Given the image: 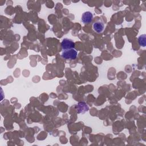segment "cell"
Listing matches in <instances>:
<instances>
[{"label":"cell","mask_w":146,"mask_h":146,"mask_svg":"<svg viewBox=\"0 0 146 146\" xmlns=\"http://www.w3.org/2000/svg\"><path fill=\"white\" fill-rule=\"evenodd\" d=\"M138 41L140 46L145 47L146 45V35L145 34L141 35L138 38Z\"/></svg>","instance_id":"obj_6"},{"label":"cell","mask_w":146,"mask_h":146,"mask_svg":"<svg viewBox=\"0 0 146 146\" xmlns=\"http://www.w3.org/2000/svg\"><path fill=\"white\" fill-rule=\"evenodd\" d=\"M78 55L77 51L74 48L64 50L62 53V56L66 59H75Z\"/></svg>","instance_id":"obj_1"},{"label":"cell","mask_w":146,"mask_h":146,"mask_svg":"<svg viewBox=\"0 0 146 146\" xmlns=\"http://www.w3.org/2000/svg\"><path fill=\"white\" fill-rule=\"evenodd\" d=\"M76 110L78 113H84L89 110V107L85 102H83L78 103L76 106Z\"/></svg>","instance_id":"obj_4"},{"label":"cell","mask_w":146,"mask_h":146,"mask_svg":"<svg viewBox=\"0 0 146 146\" xmlns=\"http://www.w3.org/2000/svg\"><path fill=\"white\" fill-rule=\"evenodd\" d=\"M61 46L63 50H69L74 48L75 43L72 40L68 38H64L61 42Z\"/></svg>","instance_id":"obj_2"},{"label":"cell","mask_w":146,"mask_h":146,"mask_svg":"<svg viewBox=\"0 0 146 146\" xmlns=\"http://www.w3.org/2000/svg\"><path fill=\"white\" fill-rule=\"evenodd\" d=\"M81 19L82 21L84 23H90L92 21L93 19L92 13L90 11H86L82 14Z\"/></svg>","instance_id":"obj_3"},{"label":"cell","mask_w":146,"mask_h":146,"mask_svg":"<svg viewBox=\"0 0 146 146\" xmlns=\"http://www.w3.org/2000/svg\"><path fill=\"white\" fill-rule=\"evenodd\" d=\"M93 29L98 33L102 32L104 29V25L101 21H98L93 24Z\"/></svg>","instance_id":"obj_5"}]
</instances>
